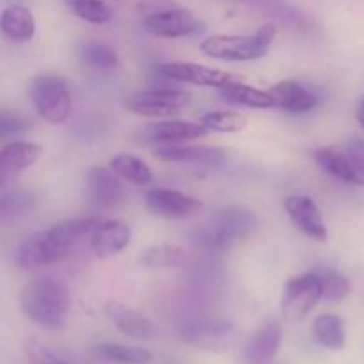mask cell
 Segmentation results:
<instances>
[{
	"label": "cell",
	"instance_id": "6da1fadb",
	"mask_svg": "<svg viewBox=\"0 0 364 364\" xmlns=\"http://www.w3.org/2000/svg\"><path fill=\"white\" fill-rule=\"evenodd\" d=\"M98 223L100 217H82L59 223L50 230L38 231L18 245L16 263L21 269L28 270L60 262L70 256L80 242L91 238Z\"/></svg>",
	"mask_w": 364,
	"mask_h": 364
},
{
	"label": "cell",
	"instance_id": "7a4b0ae2",
	"mask_svg": "<svg viewBox=\"0 0 364 364\" xmlns=\"http://www.w3.org/2000/svg\"><path fill=\"white\" fill-rule=\"evenodd\" d=\"M20 308L23 315L39 327L60 331L66 327L71 309L70 290L55 277H38L21 290Z\"/></svg>",
	"mask_w": 364,
	"mask_h": 364
},
{
	"label": "cell",
	"instance_id": "3957f363",
	"mask_svg": "<svg viewBox=\"0 0 364 364\" xmlns=\"http://www.w3.org/2000/svg\"><path fill=\"white\" fill-rule=\"evenodd\" d=\"M277 27L274 23H265L255 34L228 36L215 34L201 43V52L206 57L228 63H247V60L262 59L272 46Z\"/></svg>",
	"mask_w": 364,
	"mask_h": 364
},
{
	"label": "cell",
	"instance_id": "277c9868",
	"mask_svg": "<svg viewBox=\"0 0 364 364\" xmlns=\"http://www.w3.org/2000/svg\"><path fill=\"white\" fill-rule=\"evenodd\" d=\"M258 228V217L245 208H224L194 231V240L205 249L224 251L251 237Z\"/></svg>",
	"mask_w": 364,
	"mask_h": 364
},
{
	"label": "cell",
	"instance_id": "5b68a950",
	"mask_svg": "<svg viewBox=\"0 0 364 364\" xmlns=\"http://www.w3.org/2000/svg\"><path fill=\"white\" fill-rule=\"evenodd\" d=\"M31 100L36 110L48 123L60 124L71 114V95L64 78L39 75L31 84Z\"/></svg>",
	"mask_w": 364,
	"mask_h": 364
},
{
	"label": "cell",
	"instance_id": "8992f818",
	"mask_svg": "<svg viewBox=\"0 0 364 364\" xmlns=\"http://www.w3.org/2000/svg\"><path fill=\"white\" fill-rule=\"evenodd\" d=\"M320 299H323V294L318 274H302V276L288 279L283 290L281 311L284 318L290 322H302L318 304Z\"/></svg>",
	"mask_w": 364,
	"mask_h": 364
},
{
	"label": "cell",
	"instance_id": "52a82bcc",
	"mask_svg": "<svg viewBox=\"0 0 364 364\" xmlns=\"http://www.w3.org/2000/svg\"><path fill=\"white\" fill-rule=\"evenodd\" d=\"M191 103V95L180 89L159 87L128 96L127 109L144 117H169L181 112Z\"/></svg>",
	"mask_w": 364,
	"mask_h": 364
},
{
	"label": "cell",
	"instance_id": "ba28073f",
	"mask_svg": "<svg viewBox=\"0 0 364 364\" xmlns=\"http://www.w3.org/2000/svg\"><path fill=\"white\" fill-rule=\"evenodd\" d=\"M237 329L226 320H191L181 327V340L206 352H223L233 345Z\"/></svg>",
	"mask_w": 364,
	"mask_h": 364
},
{
	"label": "cell",
	"instance_id": "9c48e42d",
	"mask_svg": "<svg viewBox=\"0 0 364 364\" xmlns=\"http://www.w3.org/2000/svg\"><path fill=\"white\" fill-rule=\"evenodd\" d=\"M144 203L153 215L164 219H185L198 213L205 206L199 199L173 188H153L146 194Z\"/></svg>",
	"mask_w": 364,
	"mask_h": 364
},
{
	"label": "cell",
	"instance_id": "30bf717a",
	"mask_svg": "<svg viewBox=\"0 0 364 364\" xmlns=\"http://www.w3.org/2000/svg\"><path fill=\"white\" fill-rule=\"evenodd\" d=\"M159 70L164 77L171 78V80L187 82V84L194 85H205V87L223 89L226 85L235 84V82H240V78L237 75L228 73V71L213 70V68H206L196 63H180V60H176V63L162 64Z\"/></svg>",
	"mask_w": 364,
	"mask_h": 364
},
{
	"label": "cell",
	"instance_id": "8fae6325",
	"mask_svg": "<svg viewBox=\"0 0 364 364\" xmlns=\"http://www.w3.org/2000/svg\"><path fill=\"white\" fill-rule=\"evenodd\" d=\"M144 28L155 38L174 39L191 36L199 31V21L187 9H166L156 11L144 18Z\"/></svg>",
	"mask_w": 364,
	"mask_h": 364
},
{
	"label": "cell",
	"instance_id": "7c38bea8",
	"mask_svg": "<svg viewBox=\"0 0 364 364\" xmlns=\"http://www.w3.org/2000/svg\"><path fill=\"white\" fill-rule=\"evenodd\" d=\"M283 205L295 226L306 237L313 238L316 242L327 240L329 231H327L326 220H323L322 213H320L318 205L311 198H308V196H288Z\"/></svg>",
	"mask_w": 364,
	"mask_h": 364
},
{
	"label": "cell",
	"instance_id": "4fadbf2b",
	"mask_svg": "<svg viewBox=\"0 0 364 364\" xmlns=\"http://www.w3.org/2000/svg\"><path fill=\"white\" fill-rule=\"evenodd\" d=\"M283 341V327L277 320H269L251 334L242 348L244 364H270L279 352Z\"/></svg>",
	"mask_w": 364,
	"mask_h": 364
},
{
	"label": "cell",
	"instance_id": "5bb4252c",
	"mask_svg": "<svg viewBox=\"0 0 364 364\" xmlns=\"http://www.w3.org/2000/svg\"><path fill=\"white\" fill-rule=\"evenodd\" d=\"M121 178L107 167H92L89 171V201L95 210H112L124 199V187Z\"/></svg>",
	"mask_w": 364,
	"mask_h": 364
},
{
	"label": "cell",
	"instance_id": "9a60e30c",
	"mask_svg": "<svg viewBox=\"0 0 364 364\" xmlns=\"http://www.w3.org/2000/svg\"><path fill=\"white\" fill-rule=\"evenodd\" d=\"M43 153V146L27 141H9L0 148V181L2 188L16 174L34 166Z\"/></svg>",
	"mask_w": 364,
	"mask_h": 364
},
{
	"label": "cell",
	"instance_id": "2e32d148",
	"mask_svg": "<svg viewBox=\"0 0 364 364\" xmlns=\"http://www.w3.org/2000/svg\"><path fill=\"white\" fill-rule=\"evenodd\" d=\"M132 230L128 224L121 223V220H109L100 219L98 226L92 231L89 244H91V251L98 258L107 259L112 256L119 255L128 244H130Z\"/></svg>",
	"mask_w": 364,
	"mask_h": 364
},
{
	"label": "cell",
	"instance_id": "e0dca14e",
	"mask_svg": "<svg viewBox=\"0 0 364 364\" xmlns=\"http://www.w3.org/2000/svg\"><path fill=\"white\" fill-rule=\"evenodd\" d=\"M208 128L199 121H160L151 123L142 132V139L151 144H176V142L192 141V139H201L208 135Z\"/></svg>",
	"mask_w": 364,
	"mask_h": 364
},
{
	"label": "cell",
	"instance_id": "ac0fdd59",
	"mask_svg": "<svg viewBox=\"0 0 364 364\" xmlns=\"http://www.w3.org/2000/svg\"><path fill=\"white\" fill-rule=\"evenodd\" d=\"M274 98V107L290 114L309 112L318 105L315 91L297 80H281L269 89Z\"/></svg>",
	"mask_w": 364,
	"mask_h": 364
},
{
	"label": "cell",
	"instance_id": "d6986e66",
	"mask_svg": "<svg viewBox=\"0 0 364 364\" xmlns=\"http://www.w3.org/2000/svg\"><path fill=\"white\" fill-rule=\"evenodd\" d=\"M105 315L110 322L124 334V336L137 338V340H148L155 334L151 320L141 313L139 309L130 308L119 301H109L105 304Z\"/></svg>",
	"mask_w": 364,
	"mask_h": 364
},
{
	"label": "cell",
	"instance_id": "ffe728a7",
	"mask_svg": "<svg viewBox=\"0 0 364 364\" xmlns=\"http://www.w3.org/2000/svg\"><path fill=\"white\" fill-rule=\"evenodd\" d=\"M155 156L164 162L201 164V166H219L226 160V151L212 146H181L167 144L155 149Z\"/></svg>",
	"mask_w": 364,
	"mask_h": 364
},
{
	"label": "cell",
	"instance_id": "44dd1931",
	"mask_svg": "<svg viewBox=\"0 0 364 364\" xmlns=\"http://www.w3.org/2000/svg\"><path fill=\"white\" fill-rule=\"evenodd\" d=\"M313 156H315V162L318 164L320 169L326 171L336 180L348 185H364L361 174L352 166L345 149L336 148V146H322V148L316 149Z\"/></svg>",
	"mask_w": 364,
	"mask_h": 364
},
{
	"label": "cell",
	"instance_id": "7402d4cb",
	"mask_svg": "<svg viewBox=\"0 0 364 364\" xmlns=\"http://www.w3.org/2000/svg\"><path fill=\"white\" fill-rule=\"evenodd\" d=\"M0 28H2V34L11 41L27 43L36 34V18L28 7L14 4L2 11Z\"/></svg>",
	"mask_w": 364,
	"mask_h": 364
},
{
	"label": "cell",
	"instance_id": "603a6c76",
	"mask_svg": "<svg viewBox=\"0 0 364 364\" xmlns=\"http://www.w3.org/2000/svg\"><path fill=\"white\" fill-rule=\"evenodd\" d=\"M242 2L258 7L267 14H272L277 20L284 21L288 27L295 28L299 32H311L315 28V23L287 0H242Z\"/></svg>",
	"mask_w": 364,
	"mask_h": 364
},
{
	"label": "cell",
	"instance_id": "cb8c5ba5",
	"mask_svg": "<svg viewBox=\"0 0 364 364\" xmlns=\"http://www.w3.org/2000/svg\"><path fill=\"white\" fill-rule=\"evenodd\" d=\"M91 352L95 358L114 364H148L153 359V354L148 348L130 347V345L112 343V341L96 343Z\"/></svg>",
	"mask_w": 364,
	"mask_h": 364
},
{
	"label": "cell",
	"instance_id": "d4e9b609",
	"mask_svg": "<svg viewBox=\"0 0 364 364\" xmlns=\"http://www.w3.org/2000/svg\"><path fill=\"white\" fill-rule=\"evenodd\" d=\"M313 333L316 341L329 350H341L347 343V326L341 316L333 313H323L316 316L313 323Z\"/></svg>",
	"mask_w": 364,
	"mask_h": 364
},
{
	"label": "cell",
	"instance_id": "484cf974",
	"mask_svg": "<svg viewBox=\"0 0 364 364\" xmlns=\"http://www.w3.org/2000/svg\"><path fill=\"white\" fill-rule=\"evenodd\" d=\"M220 96L226 102L233 103V105L251 107V109H276L274 107V98L269 91H262V89L251 87L240 82L226 85V87L219 89Z\"/></svg>",
	"mask_w": 364,
	"mask_h": 364
},
{
	"label": "cell",
	"instance_id": "4316f807",
	"mask_svg": "<svg viewBox=\"0 0 364 364\" xmlns=\"http://www.w3.org/2000/svg\"><path fill=\"white\" fill-rule=\"evenodd\" d=\"M109 167L124 181L134 185H148L153 180V173L144 160L130 155V153H119L112 156Z\"/></svg>",
	"mask_w": 364,
	"mask_h": 364
},
{
	"label": "cell",
	"instance_id": "83f0119b",
	"mask_svg": "<svg viewBox=\"0 0 364 364\" xmlns=\"http://www.w3.org/2000/svg\"><path fill=\"white\" fill-rule=\"evenodd\" d=\"M80 59L85 66L96 71H114L119 66V55L105 43H85L80 50Z\"/></svg>",
	"mask_w": 364,
	"mask_h": 364
},
{
	"label": "cell",
	"instance_id": "f1b7e54d",
	"mask_svg": "<svg viewBox=\"0 0 364 364\" xmlns=\"http://www.w3.org/2000/svg\"><path fill=\"white\" fill-rule=\"evenodd\" d=\"M183 251L178 245L159 244L142 252L141 263L148 269H176L183 263Z\"/></svg>",
	"mask_w": 364,
	"mask_h": 364
},
{
	"label": "cell",
	"instance_id": "f546056e",
	"mask_svg": "<svg viewBox=\"0 0 364 364\" xmlns=\"http://www.w3.org/2000/svg\"><path fill=\"white\" fill-rule=\"evenodd\" d=\"M322 283V294L327 302H341L347 299L352 291L350 279L345 274L338 272L333 269H320L315 270Z\"/></svg>",
	"mask_w": 364,
	"mask_h": 364
},
{
	"label": "cell",
	"instance_id": "4dcf8cb0",
	"mask_svg": "<svg viewBox=\"0 0 364 364\" xmlns=\"http://www.w3.org/2000/svg\"><path fill=\"white\" fill-rule=\"evenodd\" d=\"M201 123L208 128L210 132L217 134H235L242 132L247 127V116L233 110H217V112H208L201 117Z\"/></svg>",
	"mask_w": 364,
	"mask_h": 364
},
{
	"label": "cell",
	"instance_id": "1f68e13d",
	"mask_svg": "<svg viewBox=\"0 0 364 364\" xmlns=\"http://www.w3.org/2000/svg\"><path fill=\"white\" fill-rule=\"evenodd\" d=\"M68 6L80 20L92 25L107 23L114 14L112 7L105 0H70Z\"/></svg>",
	"mask_w": 364,
	"mask_h": 364
},
{
	"label": "cell",
	"instance_id": "d6a6232c",
	"mask_svg": "<svg viewBox=\"0 0 364 364\" xmlns=\"http://www.w3.org/2000/svg\"><path fill=\"white\" fill-rule=\"evenodd\" d=\"M36 196L31 192L23 191H11L7 192L2 188V196H0V217L4 220L11 219V217H18L21 213H27L34 208Z\"/></svg>",
	"mask_w": 364,
	"mask_h": 364
},
{
	"label": "cell",
	"instance_id": "836d02e7",
	"mask_svg": "<svg viewBox=\"0 0 364 364\" xmlns=\"http://www.w3.org/2000/svg\"><path fill=\"white\" fill-rule=\"evenodd\" d=\"M23 350L31 364H71L63 355L57 354L55 350H52L50 347H46V345L39 343L36 340L25 341Z\"/></svg>",
	"mask_w": 364,
	"mask_h": 364
},
{
	"label": "cell",
	"instance_id": "e575fe53",
	"mask_svg": "<svg viewBox=\"0 0 364 364\" xmlns=\"http://www.w3.org/2000/svg\"><path fill=\"white\" fill-rule=\"evenodd\" d=\"M27 130V123L16 114H11L4 110L0 114V137L2 139H14L20 137Z\"/></svg>",
	"mask_w": 364,
	"mask_h": 364
},
{
	"label": "cell",
	"instance_id": "d590c367",
	"mask_svg": "<svg viewBox=\"0 0 364 364\" xmlns=\"http://www.w3.org/2000/svg\"><path fill=\"white\" fill-rule=\"evenodd\" d=\"M345 151H347L352 166L355 167V171L361 174V178L364 180V139H348L347 144H345Z\"/></svg>",
	"mask_w": 364,
	"mask_h": 364
},
{
	"label": "cell",
	"instance_id": "8d00e7d4",
	"mask_svg": "<svg viewBox=\"0 0 364 364\" xmlns=\"http://www.w3.org/2000/svg\"><path fill=\"white\" fill-rule=\"evenodd\" d=\"M358 119H359V123L363 124V128H364V98L361 100V103H359V109H358Z\"/></svg>",
	"mask_w": 364,
	"mask_h": 364
},
{
	"label": "cell",
	"instance_id": "74e56055",
	"mask_svg": "<svg viewBox=\"0 0 364 364\" xmlns=\"http://www.w3.org/2000/svg\"><path fill=\"white\" fill-rule=\"evenodd\" d=\"M270 364H272V363H270Z\"/></svg>",
	"mask_w": 364,
	"mask_h": 364
}]
</instances>
